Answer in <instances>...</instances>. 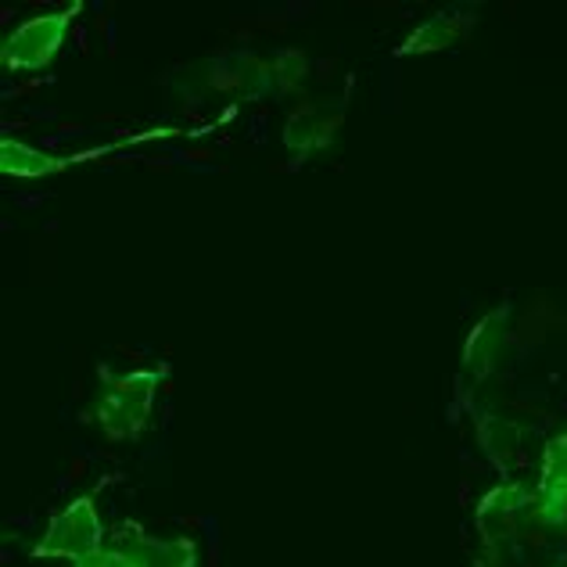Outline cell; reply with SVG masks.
I'll use <instances>...</instances> for the list:
<instances>
[{"label": "cell", "instance_id": "obj_4", "mask_svg": "<svg viewBox=\"0 0 567 567\" xmlns=\"http://www.w3.org/2000/svg\"><path fill=\"white\" fill-rule=\"evenodd\" d=\"M198 72V83L213 94H227L237 101H259L266 94L277 91L274 83V65L259 54H223V58H208L205 65L194 69Z\"/></svg>", "mask_w": 567, "mask_h": 567}, {"label": "cell", "instance_id": "obj_14", "mask_svg": "<svg viewBox=\"0 0 567 567\" xmlns=\"http://www.w3.org/2000/svg\"><path fill=\"white\" fill-rule=\"evenodd\" d=\"M72 567H144L137 557H130L123 546H115V543H109L104 549H97L94 557H86V560H80V564H72Z\"/></svg>", "mask_w": 567, "mask_h": 567}, {"label": "cell", "instance_id": "obj_12", "mask_svg": "<svg viewBox=\"0 0 567 567\" xmlns=\"http://www.w3.org/2000/svg\"><path fill=\"white\" fill-rule=\"evenodd\" d=\"M477 439H482L485 453L492 460L506 464V460H514L520 445V427L514 421H503V416H482V421H477Z\"/></svg>", "mask_w": 567, "mask_h": 567}, {"label": "cell", "instance_id": "obj_3", "mask_svg": "<svg viewBox=\"0 0 567 567\" xmlns=\"http://www.w3.org/2000/svg\"><path fill=\"white\" fill-rule=\"evenodd\" d=\"M97 549H104V528H101L97 506L91 496H80V499H72L65 511H58L51 517L48 532H43L40 543L33 546V557L80 564L86 557H94Z\"/></svg>", "mask_w": 567, "mask_h": 567}, {"label": "cell", "instance_id": "obj_9", "mask_svg": "<svg viewBox=\"0 0 567 567\" xmlns=\"http://www.w3.org/2000/svg\"><path fill=\"white\" fill-rule=\"evenodd\" d=\"M525 506H532L525 485L511 482V485H499V488L488 492V496L482 499V506H477L474 520H477V528H482L485 539L496 543V539H503V535L514 528V517L525 511Z\"/></svg>", "mask_w": 567, "mask_h": 567}, {"label": "cell", "instance_id": "obj_5", "mask_svg": "<svg viewBox=\"0 0 567 567\" xmlns=\"http://www.w3.org/2000/svg\"><path fill=\"white\" fill-rule=\"evenodd\" d=\"M535 517L549 528L567 525V435L549 439V445H546Z\"/></svg>", "mask_w": 567, "mask_h": 567}, {"label": "cell", "instance_id": "obj_10", "mask_svg": "<svg viewBox=\"0 0 567 567\" xmlns=\"http://www.w3.org/2000/svg\"><path fill=\"white\" fill-rule=\"evenodd\" d=\"M467 19H460L456 11H442L435 19H427L424 25H416L413 33L402 40V48L395 51L399 58H413V54H431V51H445L464 37Z\"/></svg>", "mask_w": 567, "mask_h": 567}, {"label": "cell", "instance_id": "obj_8", "mask_svg": "<svg viewBox=\"0 0 567 567\" xmlns=\"http://www.w3.org/2000/svg\"><path fill=\"white\" fill-rule=\"evenodd\" d=\"M506 346V309H492L488 317L471 331L467 346H464V370L471 378H488L496 370L499 355Z\"/></svg>", "mask_w": 567, "mask_h": 567}, {"label": "cell", "instance_id": "obj_1", "mask_svg": "<svg viewBox=\"0 0 567 567\" xmlns=\"http://www.w3.org/2000/svg\"><path fill=\"white\" fill-rule=\"evenodd\" d=\"M162 370H133L123 378H104L94 399V421L112 442L137 439L155 406Z\"/></svg>", "mask_w": 567, "mask_h": 567}, {"label": "cell", "instance_id": "obj_11", "mask_svg": "<svg viewBox=\"0 0 567 567\" xmlns=\"http://www.w3.org/2000/svg\"><path fill=\"white\" fill-rule=\"evenodd\" d=\"M72 166V158H58L48 152H37L22 141H0V169L8 176H22V181H37V176H51Z\"/></svg>", "mask_w": 567, "mask_h": 567}, {"label": "cell", "instance_id": "obj_6", "mask_svg": "<svg viewBox=\"0 0 567 567\" xmlns=\"http://www.w3.org/2000/svg\"><path fill=\"white\" fill-rule=\"evenodd\" d=\"M341 130V109L334 104H309V109H298L288 123H284V144L298 155L320 152L327 147Z\"/></svg>", "mask_w": 567, "mask_h": 567}, {"label": "cell", "instance_id": "obj_7", "mask_svg": "<svg viewBox=\"0 0 567 567\" xmlns=\"http://www.w3.org/2000/svg\"><path fill=\"white\" fill-rule=\"evenodd\" d=\"M115 546H123L144 567H198V543L194 539H152L141 528H133L126 535H115Z\"/></svg>", "mask_w": 567, "mask_h": 567}, {"label": "cell", "instance_id": "obj_13", "mask_svg": "<svg viewBox=\"0 0 567 567\" xmlns=\"http://www.w3.org/2000/svg\"><path fill=\"white\" fill-rule=\"evenodd\" d=\"M270 65H274L277 94H288V91H295V86L306 80V72H309V58H306L302 51H280L277 58H270Z\"/></svg>", "mask_w": 567, "mask_h": 567}, {"label": "cell", "instance_id": "obj_2", "mask_svg": "<svg viewBox=\"0 0 567 567\" xmlns=\"http://www.w3.org/2000/svg\"><path fill=\"white\" fill-rule=\"evenodd\" d=\"M76 14H80V0L62 11L33 14V19H25L22 25H14L4 40V48H0V62H4V69H11V72L48 69L58 58V51H62L65 33Z\"/></svg>", "mask_w": 567, "mask_h": 567}]
</instances>
